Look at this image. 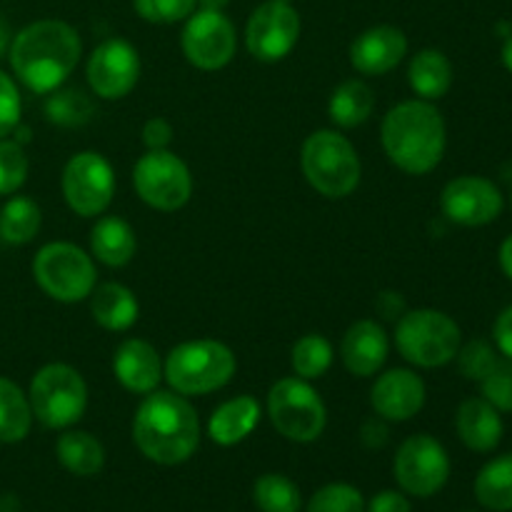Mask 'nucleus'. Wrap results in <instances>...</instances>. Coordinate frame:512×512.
I'll list each match as a JSON object with an SVG mask.
<instances>
[{"label":"nucleus","mask_w":512,"mask_h":512,"mask_svg":"<svg viewBox=\"0 0 512 512\" xmlns=\"http://www.w3.org/2000/svg\"><path fill=\"white\" fill-rule=\"evenodd\" d=\"M440 208L450 223L465 228L490 225L503 213V193L498 185L480 175H460L440 193Z\"/></svg>","instance_id":"obj_16"},{"label":"nucleus","mask_w":512,"mask_h":512,"mask_svg":"<svg viewBox=\"0 0 512 512\" xmlns=\"http://www.w3.org/2000/svg\"><path fill=\"white\" fill-rule=\"evenodd\" d=\"M60 188H63L65 203L75 215H80V218L103 215L115 195L113 165L95 150L75 153L65 163Z\"/></svg>","instance_id":"obj_12"},{"label":"nucleus","mask_w":512,"mask_h":512,"mask_svg":"<svg viewBox=\"0 0 512 512\" xmlns=\"http://www.w3.org/2000/svg\"><path fill=\"white\" fill-rule=\"evenodd\" d=\"M8 48H10V28H8V23L0 18V58L8 53Z\"/></svg>","instance_id":"obj_45"},{"label":"nucleus","mask_w":512,"mask_h":512,"mask_svg":"<svg viewBox=\"0 0 512 512\" xmlns=\"http://www.w3.org/2000/svg\"><path fill=\"white\" fill-rule=\"evenodd\" d=\"M498 258H500V268H503V273L512 280V235H508V238L503 240Z\"/></svg>","instance_id":"obj_44"},{"label":"nucleus","mask_w":512,"mask_h":512,"mask_svg":"<svg viewBox=\"0 0 512 512\" xmlns=\"http://www.w3.org/2000/svg\"><path fill=\"white\" fill-rule=\"evenodd\" d=\"M253 500L260 512H298L303 505L298 485L280 473H265L255 480Z\"/></svg>","instance_id":"obj_32"},{"label":"nucleus","mask_w":512,"mask_h":512,"mask_svg":"<svg viewBox=\"0 0 512 512\" xmlns=\"http://www.w3.org/2000/svg\"><path fill=\"white\" fill-rule=\"evenodd\" d=\"M493 335H495V345H498L500 353H503L508 360H512V305L498 315Z\"/></svg>","instance_id":"obj_42"},{"label":"nucleus","mask_w":512,"mask_h":512,"mask_svg":"<svg viewBox=\"0 0 512 512\" xmlns=\"http://www.w3.org/2000/svg\"><path fill=\"white\" fill-rule=\"evenodd\" d=\"M475 498L493 512H512V453L490 460L475 478Z\"/></svg>","instance_id":"obj_29"},{"label":"nucleus","mask_w":512,"mask_h":512,"mask_svg":"<svg viewBox=\"0 0 512 512\" xmlns=\"http://www.w3.org/2000/svg\"><path fill=\"white\" fill-rule=\"evenodd\" d=\"M133 443L150 463H185L200 445V420L188 398L175 390H153L145 395L133 418Z\"/></svg>","instance_id":"obj_2"},{"label":"nucleus","mask_w":512,"mask_h":512,"mask_svg":"<svg viewBox=\"0 0 512 512\" xmlns=\"http://www.w3.org/2000/svg\"><path fill=\"white\" fill-rule=\"evenodd\" d=\"M95 115V105L90 95L80 88H63L48 93L45 100V118L60 128H80L90 123Z\"/></svg>","instance_id":"obj_31"},{"label":"nucleus","mask_w":512,"mask_h":512,"mask_svg":"<svg viewBox=\"0 0 512 512\" xmlns=\"http://www.w3.org/2000/svg\"><path fill=\"white\" fill-rule=\"evenodd\" d=\"M43 225V215L35 200L25 195H13L0 208V240L10 245H25L35 240Z\"/></svg>","instance_id":"obj_30"},{"label":"nucleus","mask_w":512,"mask_h":512,"mask_svg":"<svg viewBox=\"0 0 512 512\" xmlns=\"http://www.w3.org/2000/svg\"><path fill=\"white\" fill-rule=\"evenodd\" d=\"M300 38L298 10L283 0H268L250 13L245 25V48L255 60L278 63L288 58Z\"/></svg>","instance_id":"obj_13"},{"label":"nucleus","mask_w":512,"mask_h":512,"mask_svg":"<svg viewBox=\"0 0 512 512\" xmlns=\"http://www.w3.org/2000/svg\"><path fill=\"white\" fill-rule=\"evenodd\" d=\"M365 512H413V505L400 490H383L370 503H365Z\"/></svg>","instance_id":"obj_41"},{"label":"nucleus","mask_w":512,"mask_h":512,"mask_svg":"<svg viewBox=\"0 0 512 512\" xmlns=\"http://www.w3.org/2000/svg\"><path fill=\"white\" fill-rule=\"evenodd\" d=\"M393 475L400 490L415 498H433L450 480V455L433 435H410L395 453Z\"/></svg>","instance_id":"obj_11"},{"label":"nucleus","mask_w":512,"mask_h":512,"mask_svg":"<svg viewBox=\"0 0 512 512\" xmlns=\"http://www.w3.org/2000/svg\"><path fill=\"white\" fill-rule=\"evenodd\" d=\"M455 430L465 448L490 453L503 440V418L500 410H495L485 398H468L460 403L455 415Z\"/></svg>","instance_id":"obj_21"},{"label":"nucleus","mask_w":512,"mask_h":512,"mask_svg":"<svg viewBox=\"0 0 512 512\" xmlns=\"http://www.w3.org/2000/svg\"><path fill=\"white\" fill-rule=\"evenodd\" d=\"M90 315L100 328L110 333H123L135 325L140 315L138 298L130 288L120 283L95 285L90 293Z\"/></svg>","instance_id":"obj_23"},{"label":"nucleus","mask_w":512,"mask_h":512,"mask_svg":"<svg viewBox=\"0 0 512 512\" xmlns=\"http://www.w3.org/2000/svg\"><path fill=\"white\" fill-rule=\"evenodd\" d=\"M408 83L420 100H440L453 85V65L448 55L435 48H425L413 55L408 65Z\"/></svg>","instance_id":"obj_25"},{"label":"nucleus","mask_w":512,"mask_h":512,"mask_svg":"<svg viewBox=\"0 0 512 512\" xmlns=\"http://www.w3.org/2000/svg\"><path fill=\"white\" fill-rule=\"evenodd\" d=\"M135 13L155 25H173L188 20L198 8V0H133Z\"/></svg>","instance_id":"obj_36"},{"label":"nucleus","mask_w":512,"mask_h":512,"mask_svg":"<svg viewBox=\"0 0 512 512\" xmlns=\"http://www.w3.org/2000/svg\"><path fill=\"white\" fill-rule=\"evenodd\" d=\"M363 443L365 448H383L388 443V428L378 420H370L363 425Z\"/></svg>","instance_id":"obj_43"},{"label":"nucleus","mask_w":512,"mask_h":512,"mask_svg":"<svg viewBox=\"0 0 512 512\" xmlns=\"http://www.w3.org/2000/svg\"><path fill=\"white\" fill-rule=\"evenodd\" d=\"M503 65L512 73V33L505 38V43H503Z\"/></svg>","instance_id":"obj_47"},{"label":"nucleus","mask_w":512,"mask_h":512,"mask_svg":"<svg viewBox=\"0 0 512 512\" xmlns=\"http://www.w3.org/2000/svg\"><path fill=\"white\" fill-rule=\"evenodd\" d=\"M260 423V403L253 395H238V398L225 400L223 405L213 410L208 420V435L213 443L223 448L243 443Z\"/></svg>","instance_id":"obj_22"},{"label":"nucleus","mask_w":512,"mask_h":512,"mask_svg":"<svg viewBox=\"0 0 512 512\" xmlns=\"http://www.w3.org/2000/svg\"><path fill=\"white\" fill-rule=\"evenodd\" d=\"M483 398L500 413H512V360L498 358L488 375L480 380Z\"/></svg>","instance_id":"obj_37"},{"label":"nucleus","mask_w":512,"mask_h":512,"mask_svg":"<svg viewBox=\"0 0 512 512\" xmlns=\"http://www.w3.org/2000/svg\"><path fill=\"white\" fill-rule=\"evenodd\" d=\"M133 188L145 205L160 213H173L193 195V175L170 150H148L133 168Z\"/></svg>","instance_id":"obj_10"},{"label":"nucleus","mask_w":512,"mask_h":512,"mask_svg":"<svg viewBox=\"0 0 512 512\" xmlns=\"http://www.w3.org/2000/svg\"><path fill=\"white\" fill-rule=\"evenodd\" d=\"M238 370L235 353L220 340H188L175 345L163 363V378L185 398L210 395L225 388Z\"/></svg>","instance_id":"obj_4"},{"label":"nucleus","mask_w":512,"mask_h":512,"mask_svg":"<svg viewBox=\"0 0 512 512\" xmlns=\"http://www.w3.org/2000/svg\"><path fill=\"white\" fill-rule=\"evenodd\" d=\"M58 463L78 478H93L105 465V448L95 435L85 430H65L55 443Z\"/></svg>","instance_id":"obj_26"},{"label":"nucleus","mask_w":512,"mask_h":512,"mask_svg":"<svg viewBox=\"0 0 512 512\" xmlns=\"http://www.w3.org/2000/svg\"><path fill=\"white\" fill-rule=\"evenodd\" d=\"M398 353L418 368H443L453 363L463 345L460 325L443 310H408L398 318L395 328Z\"/></svg>","instance_id":"obj_6"},{"label":"nucleus","mask_w":512,"mask_h":512,"mask_svg":"<svg viewBox=\"0 0 512 512\" xmlns=\"http://www.w3.org/2000/svg\"><path fill=\"white\" fill-rule=\"evenodd\" d=\"M33 418L48 430H68L88 408V385L83 375L65 363L43 365L28 388Z\"/></svg>","instance_id":"obj_7"},{"label":"nucleus","mask_w":512,"mask_h":512,"mask_svg":"<svg viewBox=\"0 0 512 512\" xmlns=\"http://www.w3.org/2000/svg\"><path fill=\"white\" fill-rule=\"evenodd\" d=\"M268 418L290 443H315L328 425V410L310 380L283 378L268 393Z\"/></svg>","instance_id":"obj_8"},{"label":"nucleus","mask_w":512,"mask_h":512,"mask_svg":"<svg viewBox=\"0 0 512 512\" xmlns=\"http://www.w3.org/2000/svg\"><path fill=\"white\" fill-rule=\"evenodd\" d=\"M230 0H198V8L200 10H218V13H223L225 5H228Z\"/></svg>","instance_id":"obj_46"},{"label":"nucleus","mask_w":512,"mask_h":512,"mask_svg":"<svg viewBox=\"0 0 512 512\" xmlns=\"http://www.w3.org/2000/svg\"><path fill=\"white\" fill-rule=\"evenodd\" d=\"M300 165L310 188L330 200L348 198L360 185V158L355 145L335 130H315L300 150Z\"/></svg>","instance_id":"obj_5"},{"label":"nucleus","mask_w":512,"mask_h":512,"mask_svg":"<svg viewBox=\"0 0 512 512\" xmlns=\"http://www.w3.org/2000/svg\"><path fill=\"white\" fill-rule=\"evenodd\" d=\"M183 55L190 65L200 70H220L235 58L238 50V35L230 18L218 10H195L185 20L183 35H180Z\"/></svg>","instance_id":"obj_14"},{"label":"nucleus","mask_w":512,"mask_h":512,"mask_svg":"<svg viewBox=\"0 0 512 512\" xmlns=\"http://www.w3.org/2000/svg\"><path fill=\"white\" fill-rule=\"evenodd\" d=\"M390 353L388 333L375 320H358L350 325L340 343V358L355 378H373Z\"/></svg>","instance_id":"obj_19"},{"label":"nucleus","mask_w":512,"mask_h":512,"mask_svg":"<svg viewBox=\"0 0 512 512\" xmlns=\"http://www.w3.org/2000/svg\"><path fill=\"white\" fill-rule=\"evenodd\" d=\"M113 373L125 390L135 395H148L158 390L163 380V360L148 340L128 338L115 350Z\"/></svg>","instance_id":"obj_20"},{"label":"nucleus","mask_w":512,"mask_h":512,"mask_svg":"<svg viewBox=\"0 0 512 512\" xmlns=\"http://www.w3.org/2000/svg\"><path fill=\"white\" fill-rule=\"evenodd\" d=\"M455 358H458L460 373L468 380H478V383L498 363V355H495L493 345L485 343V340H470L468 345H460Z\"/></svg>","instance_id":"obj_38"},{"label":"nucleus","mask_w":512,"mask_h":512,"mask_svg":"<svg viewBox=\"0 0 512 512\" xmlns=\"http://www.w3.org/2000/svg\"><path fill=\"white\" fill-rule=\"evenodd\" d=\"M425 383L413 370L393 368L375 380L370 390V405L375 413L390 423H405L415 418L425 405Z\"/></svg>","instance_id":"obj_17"},{"label":"nucleus","mask_w":512,"mask_h":512,"mask_svg":"<svg viewBox=\"0 0 512 512\" xmlns=\"http://www.w3.org/2000/svg\"><path fill=\"white\" fill-rule=\"evenodd\" d=\"M375 110V95L363 80H345L330 93L328 115L338 128H358L370 120Z\"/></svg>","instance_id":"obj_27"},{"label":"nucleus","mask_w":512,"mask_h":512,"mask_svg":"<svg viewBox=\"0 0 512 512\" xmlns=\"http://www.w3.org/2000/svg\"><path fill=\"white\" fill-rule=\"evenodd\" d=\"M290 363L298 378L303 380H318L333 365V345L328 338L318 333H308L293 345V353H290Z\"/></svg>","instance_id":"obj_33"},{"label":"nucleus","mask_w":512,"mask_h":512,"mask_svg":"<svg viewBox=\"0 0 512 512\" xmlns=\"http://www.w3.org/2000/svg\"><path fill=\"white\" fill-rule=\"evenodd\" d=\"M20 113H23V100L18 85L5 70H0V138L13 135L20 125Z\"/></svg>","instance_id":"obj_39"},{"label":"nucleus","mask_w":512,"mask_h":512,"mask_svg":"<svg viewBox=\"0 0 512 512\" xmlns=\"http://www.w3.org/2000/svg\"><path fill=\"white\" fill-rule=\"evenodd\" d=\"M28 155L23 145L0 138V195H15L28 180Z\"/></svg>","instance_id":"obj_34"},{"label":"nucleus","mask_w":512,"mask_h":512,"mask_svg":"<svg viewBox=\"0 0 512 512\" xmlns=\"http://www.w3.org/2000/svg\"><path fill=\"white\" fill-rule=\"evenodd\" d=\"M90 90L103 100H120L138 85L140 55L128 40L108 38L90 53L85 65Z\"/></svg>","instance_id":"obj_15"},{"label":"nucleus","mask_w":512,"mask_h":512,"mask_svg":"<svg viewBox=\"0 0 512 512\" xmlns=\"http://www.w3.org/2000/svg\"><path fill=\"white\" fill-rule=\"evenodd\" d=\"M33 428V410L28 393L10 378L0 375V443L15 445L28 438Z\"/></svg>","instance_id":"obj_28"},{"label":"nucleus","mask_w":512,"mask_h":512,"mask_svg":"<svg viewBox=\"0 0 512 512\" xmlns=\"http://www.w3.org/2000/svg\"><path fill=\"white\" fill-rule=\"evenodd\" d=\"M143 145L148 150H168V145L173 143V125L165 118H150L143 125Z\"/></svg>","instance_id":"obj_40"},{"label":"nucleus","mask_w":512,"mask_h":512,"mask_svg":"<svg viewBox=\"0 0 512 512\" xmlns=\"http://www.w3.org/2000/svg\"><path fill=\"white\" fill-rule=\"evenodd\" d=\"M135 230L118 215H105L90 230V253L108 268H123L135 258Z\"/></svg>","instance_id":"obj_24"},{"label":"nucleus","mask_w":512,"mask_h":512,"mask_svg":"<svg viewBox=\"0 0 512 512\" xmlns=\"http://www.w3.org/2000/svg\"><path fill=\"white\" fill-rule=\"evenodd\" d=\"M83 43L65 20H35L25 25L8 48L10 68L30 93L48 95L73 75Z\"/></svg>","instance_id":"obj_1"},{"label":"nucleus","mask_w":512,"mask_h":512,"mask_svg":"<svg viewBox=\"0 0 512 512\" xmlns=\"http://www.w3.org/2000/svg\"><path fill=\"white\" fill-rule=\"evenodd\" d=\"M33 278L48 298L58 303H80L95 288V263L73 243H48L35 253Z\"/></svg>","instance_id":"obj_9"},{"label":"nucleus","mask_w":512,"mask_h":512,"mask_svg":"<svg viewBox=\"0 0 512 512\" xmlns=\"http://www.w3.org/2000/svg\"><path fill=\"white\" fill-rule=\"evenodd\" d=\"M408 55V38L395 25H375L363 30L350 45V65L360 75H385Z\"/></svg>","instance_id":"obj_18"},{"label":"nucleus","mask_w":512,"mask_h":512,"mask_svg":"<svg viewBox=\"0 0 512 512\" xmlns=\"http://www.w3.org/2000/svg\"><path fill=\"white\" fill-rule=\"evenodd\" d=\"M305 512H365V498L348 483H328L310 498Z\"/></svg>","instance_id":"obj_35"},{"label":"nucleus","mask_w":512,"mask_h":512,"mask_svg":"<svg viewBox=\"0 0 512 512\" xmlns=\"http://www.w3.org/2000/svg\"><path fill=\"white\" fill-rule=\"evenodd\" d=\"M380 140L390 163L408 175H425L440 165L448 145L445 120L430 100H405L388 110Z\"/></svg>","instance_id":"obj_3"},{"label":"nucleus","mask_w":512,"mask_h":512,"mask_svg":"<svg viewBox=\"0 0 512 512\" xmlns=\"http://www.w3.org/2000/svg\"><path fill=\"white\" fill-rule=\"evenodd\" d=\"M283 3H293V0H283Z\"/></svg>","instance_id":"obj_48"}]
</instances>
